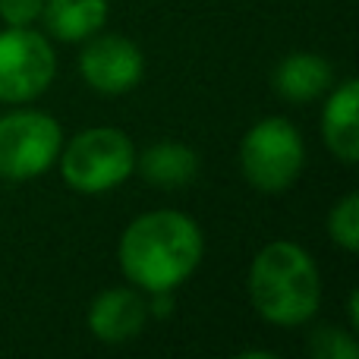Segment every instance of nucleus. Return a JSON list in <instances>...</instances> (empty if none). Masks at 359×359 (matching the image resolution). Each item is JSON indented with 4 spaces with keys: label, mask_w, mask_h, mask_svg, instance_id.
I'll list each match as a JSON object with an SVG mask.
<instances>
[{
    "label": "nucleus",
    "mask_w": 359,
    "mask_h": 359,
    "mask_svg": "<svg viewBox=\"0 0 359 359\" xmlns=\"http://www.w3.org/2000/svg\"><path fill=\"white\" fill-rule=\"evenodd\" d=\"M205 252L202 230L180 211H149L126 227L120 268L126 280L149 293H174L198 268Z\"/></svg>",
    "instance_id": "f257e3e1"
},
{
    "label": "nucleus",
    "mask_w": 359,
    "mask_h": 359,
    "mask_svg": "<svg viewBox=\"0 0 359 359\" xmlns=\"http://www.w3.org/2000/svg\"><path fill=\"white\" fill-rule=\"evenodd\" d=\"M249 299L271 325H303L316 316L322 280L312 255L297 243H268L249 265Z\"/></svg>",
    "instance_id": "f03ea898"
},
{
    "label": "nucleus",
    "mask_w": 359,
    "mask_h": 359,
    "mask_svg": "<svg viewBox=\"0 0 359 359\" xmlns=\"http://www.w3.org/2000/svg\"><path fill=\"white\" fill-rule=\"evenodd\" d=\"M133 168H136V149L130 136L114 126H95L79 133L60 158L67 186L86 196L117 189L133 174Z\"/></svg>",
    "instance_id": "7ed1b4c3"
},
{
    "label": "nucleus",
    "mask_w": 359,
    "mask_h": 359,
    "mask_svg": "<svg viewBox=\"0 0 359 359\" xmlns=\"http://www.w3.org/2000/svg\"><path fill=\"white\" fill-rule=\"evenodd\" d=\"M306 164L299 130L284 117H268L243 136L240 168L249 186L259 192H284L297 183Z\"/></svg>",
    "instance_id": "20e7f679"
},
{
    "label": "nucleus",
    "mask_w": 359,
    "mask_h": 359,
    "mask_svg": "<svg viewBox=\"0 0 359 359\" xmlns=\"http://www.w3.org/2000/svg\"><path fill=\"white\" fill-rule=\"evenodd\" d=\"M63 130L41 111H13L0 117V177L32 180L60 155Z\"/></svg>",
    "instance_id": "39448f33"
},
{
    "label": "nucleus",
    "mask_w": 359,
    "mask_h": 359,
    "mask_svg": "<svg viewBox=\"0 0 359 359\" xmlns=\"http://www.w3.org/2000/svg\"><path fill=\"white\" fill-rule=\"evenodd\" d=\"M57 57L50 41L29 25L0 32V101L25 104L54 82Z\"/></svg>",
    "instance_id": "423d86ee"
},
{
    "label": "nucleus",
    "mask_w": 359,
    "mask_h": 359,
    "mask_svg": "<svg viewBox=\"0 0 359 359\" xmlns=\"http://www.w3.org/2000/svg\"><path fill=\"white\" fill-rule=\"evenodd\" d=\"M79 73L95 92L123 95L142 82L145 57L123 35H92L79 57Z\"/></svg>",
    "instance_id": "0eeeda50"
},
{
    "label": "nucleus",
    "mask_w": 359,
    "mask_h": 359,
    "mask_svg": "<svg viewBox=\"0 0 359 359\" xmlns=\"http://www.w3.org/2000/svg\"><path fill=\"white\" fill-rule=\"evenodd\" d=\"M145 318H149L145 299L136 290L114 287L95 297L88 309V328L101 344H126L142 334Z\"/></svg>",
    "instance_id": "6e6552de"
},
{
    "label": "nucleus",
    "mask_w": 359,
    "mask_h": 359,
    "mask_svg": "<svg viewBox=\"0 0 359 359\" xmlns=\"http://www.w3.org/2000/svg\"><path fill=\"white\" fill-rule=\"evenodd\" d=\"M325 145L344 164L359 161V82L347 79L334 88L322 114Z\"/></svg>",
    "instance_id": "1a4fd4ad"
},
{
    "label": "nucleus",
    "mask_w": 359,
    "mask_h": 359,
    "mask_svg": "<svg viewBox=\"0 0 359 359\" xmlns=\"http://www.w3.org/2000/svg\"><path fill=\"white\" fill-rule=\"evenodd\" d=\"M331 79H334V69L322 54L297 50V54L284 57L274 69V92L287 101H312L322 92H328Z\"/></svg>",
    "instance_id": "9d476101"
},
{
    "label": "nucleus",
    "mask_w": 359,
    "mask_h": 359,
    "mask_svg": "<svg viewBox=\"0 0 359 359\" xmlns=\"http://www.w3.org/2000/svg\"><path fill=\"white\" fill-rule=\"evenodd\" d=\"M41 16L57 41H88L107 22V0H44Z\"/></svg>",
    "instance_id": "9b49d317"
},
{
    "label": "nucleus",
    "mask_w": 359,
    "mask_h": 359,
    "mask_svg": "<svg viewBox=\"0 0 359 359\" xmlns=\"http://www.w3.org/2000/svg\"><path fill=\"white\" fill-rule=\"evenodd\" d=\"M136 168L142 170V177L151 186L161 189H183L198 177V155L189 145L180 142H158L145 151L142 158H136Z\"/></svg>",
    "instance_id": "f8f14e48"
},
{
    "label": "nucleus",
    "mask_w": 359,
    "mask_h": 359,
    "mask_svg": "<svg viewBox=\"0 0 359 359\" xmlns=\"http://www.w3.org/2000/svg\"><path fill=\"white\" fill-rule=\"evenodd\" d=\"M328 233L347 252L359 249V196H344L328 215Z\"/></svg>",
    "instance_id": "ddd939ff"
},
{
    "label": "nucleus",
    "mask_w": 359,
    "mask_h": 359,
    "mask_svg": "<svg viewBox=\"0 0 359 359\" xmlns=\"http://www.w3.org/2000/svg\"><path fill=\"white\" fill-rule=\"evenodd\" d=\"M309 353L318 359H356L359 347L353 341V334L337 328H318L309 341Z\"/></svg>",
    "instance_id": "4468645a"
},
{
    "label": "nucleus",
    "mask_w": 359,
    "mask_h": 359,
    "mask_svg": "<svg viewBox=\"0 0 359 359\" xmlns=\"http://www.w3.org/2000/svg\"><path fill=\"white\" fill-rule=\"evenodd\" d=\"M44 0H0V19L6 25H32L41 16Z\"/></svg>",
    "instance_id": "2eb2a0df"
},
{
    "label": "nucleus",
    "mask_w": 359,
    "mask_h": 359,
    "mask_svg": "<svg viewBox=\"0 0 359 359\" xmlns=\"http://www.w3.org/2000/svg\"><path fill=\"white\" fill-rule=\"evenodd\" d=\"M350 322H353V328H359V293L356 290L350 293Z\"/></svg>",
    "instance_id": "dca6fc26"
}]
</instances>
